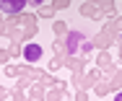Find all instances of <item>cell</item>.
<instances>
[{"instance_id":"6da1fadb","label":"cell","mask_w":122,"mask_h":101,"mask_svg":"<svg viewBox=\"0 0 122 101\" xmlns=\"http://www.w3.org/2000/svg\"><path fill=\"white\" fill-rule=\"evenodd\" d=\"M0 3H3V10H5V13H18V10L26 8L29 0H0Z\"/></svg>"},{"instance_id":"277c9868","label":"cell","mask_w":122,"mask_h":101,"mask_svg":"<svg viewBox=\"0 0 122 101\" xmlns=\"http://www.w3.org/2000/svg\"><path fill=\"white\" fill-rule=\"evenodd\" d=\"M29 3H31V5H42L44 0H29Z\"/></svg>"},{"instance_id":"7a4b0ae2","label":"cell","mask_w":122,"mask_h":101,"mask_svg":"<svg viewBox=\"0 0 122 101\" xmlns=\"http://www.w3.org/2000/svg\"><path fill=\"white\" fill-rule=\"evenodd\" d=\"M39 54H42L39 44H26V49H24V57L29 60V62H36V60H39Z\"/></svg>"},{"instance_id":"3957f363","label":"cell","mask_w":122,"mask_h":101,"mask_svg":"<svg viewBox=\"0 0 122 101\" xmlns=\"http://www.w3.org/2000/svg\"><path fill=\"white\" fill-rule=\"evenodd\" d=\"M81 44V36H78V31H73L70 36H68V52L70 54H75V47Z\"/></svg>"}]
</instances>
